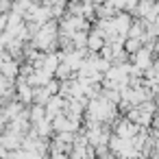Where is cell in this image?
Wrapping results in <instances>:
<instances>
[{
    "label": "cell",
    "mask_w": 159,
    "mask_h": 159,
    "mask_svg": "<svg viewBox=\"0 0 159 159\" xmlns=\"http://www.w3.org/2000/svg\"><path fill=\"white\" fill-rule=\"evenodd\" d=\"M155 126H157V129H159V113H157V116H155Z\"/></svg>",
    "instance_id": "cell-3"
},
{
    "label": "cell",
    "mask_w": 159,
    "mask_h": 159,
    "mask_svg": "<svg viewBox=\"0 0 159 159\" xmlns=\"http://www.w3.org/2000/svg\"><path fill=\"white\" fill-rule=\"evenodd\" d=\"M157 105H159V102H157Z\"/></svg>",
    "instance_id": "cell-4"
},
{
    "label": "cell",
    "mask_w": 159,
    "mask_h": 159,
    "mask_svg": "<svg viewBox=\"0 0 159 159\" xmlns=\"http://www.w3.org/2000/svg\"><path fill=\"white\" fill-rule=\"evenodd\" d=\"M144 39H126V52H137V48L142 46Z\"/></svg>",
    "instance_id": "cell-2"
},
{
    "label": "cell",
    "mask_w": 159,
    "mask_h": 159,
    "mask_svg": "<svg viewBox=\"0 0 159 159\" xmlns=\"http://www.w3.org/2000/svg\"><path fill=\"white\" fill-rule=\"evenodd\" d=\"M133 68H144V70H148V68H150V52L144 50V48H139L137 55H135V66H133Z\"/></svg>",
    "instance_id": "cell-1"
}]
</instances>
